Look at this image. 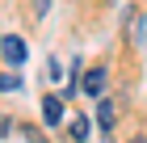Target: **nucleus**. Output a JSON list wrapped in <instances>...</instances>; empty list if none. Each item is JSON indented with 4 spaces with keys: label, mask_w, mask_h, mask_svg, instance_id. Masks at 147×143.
<instances>
[{
    "label": "nucleus",
    "mask_w": 147,
    "mask_h": 143,
    "mask_svg": "<svg viewBox=\"0 0 147 143\" xmlns=\"http://www.w3.org/2000/svg\"><path fill=\"white\" fill-rule=\"evenodd\" d=\"M46 13H51V0H34V17H38V21H42Z\"/></svg>",
    "instance_id": "obj_10"
},
{
    "label": "nucleus",
    "mask_w": 147,
    "mask_h": 143,
    "mask_svg": "<svg viewBox=\"0 0 147 143\" xmlns=\"http://www.w3.org/2000/svg\"><path fill=\"white\" fill-rule=\"evenodd\" d=\"M0 59L9 67H21L25 59H30V46H25L21 34H0Z\"/></svg>",
    "instance_id": "obj_1"
},
{
    "label": "nucleus",
    "mask_w": 147,
    "mask_h": 143,
    "mask_svg": "<svg viewBox=\"0 0 147 143\" xmlns=\"http://www.w3.org/2000/svg\"><path fill=\"white\" fill-rule=\"evenodd\" d=\"M97 122H101V131H113V122H118V105L105 97H97Z\"/></svg>",
    "instance_id": "obj_4"
},
{
    "label": "nucleus",
    "mask_w": 147,
    "mask_h": 143,
    "mask_svg": "<svg viewBox=\"0 0 147 143\" xmlns=\"http://www.w3.org/2000/svg\"><path fill=\"white\" fill-rule=\"evenodd\" d=\"M126 21H130V42H135V46H147V17H139V13H130Z\"/></svg>",
    "instance_id": "obj_6"
},
{
    "label": "nucleus",
    "mask_w": 147,
    "mask_h": 143,
    "mask_svg": "<svg viewBox=\"0 0 147 143\" xmlns=\"http://www.w3.org/2000/svg\"><path fill=\"white\" fill-rule=\"evenodd\" d=\"M67 135L76 143H88V135H92V126H88V118H84V114H76V118L67 122Z\"/></svg>",
    "instance_id": "obj_5"
},
{
    "label": "nucleus",
    "mask_w": 147,
    "mask_h": 143,
    "mask_svg": "<svg viewBox=\"0 0 147 143\" xmlns=\"http://www.w3.org/2000/svg\"><path fill=\"white\" fill-rule=\"evenodd\" d=\"M4 131H9V122H4V118H0V135H4Z\"/></svg>",
    "instance_id": "obj_11"
},
{
    "label": "nucleus",
    "mask_w": 147,
    "mask_h": 143,
    "mask_svg": "<svg viewBox=\"0 0 147 143\" xmlns=\"http://www.w3.org/2000/svg\"><path fill=\"white\" fill-rule=\"evenodd\" d=\"M46 80H51V84H59V80H63V67H59V59H55V55L46 59Z\"/></svg>",
    "instance_id": "obj_8"
},
{
    "label": "nucleus",
    "mask_w": 147,
    "mask_h": 143,
    "mask_svg": "<svg viewBox=\"0 0 147 143\" xmlns=\"http://www.w3.org/2000/svg\"><path fill=\"white\" fill-rule=\"evenodd\" d=\"M130 143H147V139H130Z\"/></svg>",
    "instance_id": "obj_12"
},
{
    "label": "nucleus",
    "mask_w": 147,
    "mask_h": 143,
    "mask_svg": "<svg viewBox=\"0 0 147 143\" xmlns=\"http://www.w3.org/2000/svg\"><path fill=\"white\" fill-rule=\"evenodd\" d=\"M17 88H25L21 72H4V76H0V93H17Z\"/></svg>",
    "instance_id": "obj_7"
},
{
    "label": "nucleus",
    "mask_w": 147,
    "mask_h": 143,
    "mask_svg": "<svg viewBox=\"0 0 147 143\" xmlns=\"http://www.w3.org/2000/svg\"><path fill=\"white\" fill-rule=\"evenodd\" d=\"M80 88H84V97H101V93H105V67H92Z\"/></svg>",
    "instance_id": "obj_3"
},
{
    "label": "nucleus",
    "mask_w": 147,
    "mask_h": 143,
    "mask_svg": "<svg viewBox=\"0 0 147 143\" xmlns=\"http://www.w3.org/2000/svg\"><path fill=\"white\" fill-rule=\"evenodd\" d=\"M42 122L46 126H59V122H63V97H55V93L42 97Z\"/></svg>",
    "instance_id": "obj_2"
},
{
    "label": "nucleus",
    "mask_w": 147,
    "mask_h": 143,
    "mask_svg": "<svg viewBox=\"0 0 147 143\" xmlns=\"http://www.w3.org/2000/svg\"><path fill=\"white\" fill-rule=\"evenodd\" d=\"M21 135H25V139H30V143H46V139H42V131H38V126H21Z\"/></svg>",
    "instance_id": "obj_9"
}]
</instances>
